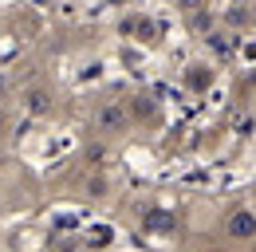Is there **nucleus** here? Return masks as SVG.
Wrapping results in <instances>:
<instances>
[{
    "label": "nucleus",
    "instance_id": "obj_1",
    "mask_svg": "<svg viewBox=\"0 0 256 252\" xmlns=\"http://www.w3.org/2000/svg\"><path fill=\"white\" fill-rule=\"evenodd\" d=\"M228 236H236V240H248L252 236V213L248 209H240V213L228 217Z\"/></svg>",
    "mask_w": 256,
    "mask_h": 252
},
{
    "label": "nucleus",
    "instance_id": "obj_2",
    "mask_svg": "<svg viewBox=\"0 0 256 252\" xmlns=\"http://www.w3.org/2000/svg\"><path fill=\"white\" fill-rule=\"evenodd\" d=\"M4 130H8V118H4V110H0V138H4Z\"/></svg>",
    "mask_w": 256,
    "mask_h": 252
}]
</instances>
